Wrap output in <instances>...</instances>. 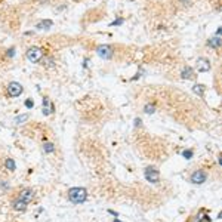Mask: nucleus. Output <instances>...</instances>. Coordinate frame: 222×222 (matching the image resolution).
Masks as SVG:
<instances>
[{
	"mask_svg": "<svg viewBox=\"0 0 222 222\" xmlns=\"http://www.w3.org/2000/svg\"><path fill=\"white\" fill-rule=\"evenodd\" d=\"M67 199H68L73 205L85 203L86 199H87V191H86V188H83V187H73L68 190Z\"/></svg>",
	"mask_w": 222,
	"mask_h": 222,
	"instance_id": "1",
	"label": "nucleus"
},
{
	"mask_svg": "<svg viewBox=\"0 0 222 222\" xmlns=\"http://www.w3.org/2000/svg\"><path fill=\"white\" fill-rule=\"evenodd\" d=\"M207 181V172L203 170V169H197L191 173L190 176V182L194 184V185H201Z\"/></svg>",
	"mask_w": 222,
	"mask_h": 222,
	"instance_id": "2",
	"label": "nucleus"
},
{
	"mask_svg": "<svg viewBox=\"0 0 222 222\" xmlns=\"http://www.w3.org/2000/svg\"><path fill=\"white\" fill-rule=\"evenodd\" d=\"M25 55H27V59L30 62H40L42 58H43V51L40 49L39 46H33V47H30L27 51Z\"/></svg>",
	"mask_w": 222,
	"mask_h": 222,
	"instance_id": "3",
	"label": "nucleus"
},
{
	"mask_svg": "<svg viewBox=\"0 0 222 222\" xmlns=\"http://www.w3.org/2000/svg\"><path fill=\"white\" fill-rule=\"evenodd\" d=\"M6 91H7V96L11 98H18L21 96V93L24 92V87L21 83H18V81H11L7 87H6Z\"/></svg>",
	"mask_w": 222,
	"mask_h": 222,
	"instance_id": "4",
	"label": "nucleus"
},
{
	"mask_svg": "<svg viewBox=\"0 0 222 222\" xmlns=\"http://www.w3.org/2000/svg\"><path fill=\"white\" fill-rule=\"evenodd\" d=\"M144 176H145V179H147L148 182H151V184H159L160 182V173L155 167H153V166H148L147 169L144 170Z\"/></svg>",
	"mask_w": 222,
	"mask_h": 222,
	"instance_id": "5",
	"label": "nucleus"
},
{
	"mask_svg": "<svg viewBox=\"0 0 222 222\" xmlns=\"http://www.w3.org/2000/svg\"><path fill=\"white\" fill-rule=\"evenodd\" d=\"M17 197L19 200L25 201V203H31V201L34 200V197H36V191L33 190V188H22V190L18 193Z\"/></svg>",
	"mask_w": 222,
	"mask_h": 222,
	"instance_id": "6",
	"label": "nucleus"
},
{
	"mask_svg": "<svg viewBox=\"0 0 222 222\" xmlns=\"http://www.w3.org/2000/svg\"><path fill=\"white\" fill-rule=\"evenodd\" d=\"M96 53L101 58H104V59H110V58L113 57V49L108 45H101V46H98Z\"/></svg>",
	"mask_w": 222,
	"mask_h": 222,
	"instance_id": "7",
	"label": "nucleus"
},
{
	"mask_svg": "<svg viewBox=\"0 0 222 222\" xmlns=\"http://www.w3.org/2000/svg\"><path fill=\"white\" fill-rule=\"evenodd\" d=\"M212 65H210V61L207 59V58H199L197 59V70H199L200 73H207V71H210Z\"/></svg>",
	"mask_w": 222,
	"mask_h": 222,
	"instance_id": "8",
	"label": "nucleus"
},
{
	"mask_svg": "<svg viewBox=\"0 0 222 222\" xmlns=\"http://www.w3.org/2000/svg\"><path fill=\"white\" fill-rule=\"evenodd\" d=\"M27 206H28V203H25V201H22V200H19L18 197L12 201V209H13L15 212H25L27 210Z\"/></svg>",
	"mask_w": 222,
	"mask_h": 222,
	"instance_id": "9",
	"label": "nucleus"
},
{
	"mask_svg": "<svg viewBox=\"0 0 222 222\" xmlns=\"http://www.w3.org/2000/svg\"><path fill=\"white\" fill-rule=\"evenodd\" d=\"M55 111V105L49 101V98H43V114L45 116H49Z\"/></svg>",
	"mask_w": 222,
	"mask_h": 222,
	"instance_id": "10",
	"label": "nucleus"
},
{
	"mask_svg": "<svg viewBox=\"0 0 222 222\" xmlns=\"http://www.w3.org/2000/svg\"><path fill=\"white\" fill-rule=\"evenodd\" d=\"M3 166H5V169H6L7 172H15V169H17L15 160L12 159V157H6V159H5V163H3Z\"/></svg>",
	"mask_w": 222,
	"mask_h": 222,
	"instance_id": "11",
	"label": "nucleus"
},
{
	"mask_svg": "<svg viewBox=\"0 0 222 222\" xmlns=\"http://www.w3.org/2000/svg\"><path fill=\"white\" fill-rule=\"evenodd\" d=\"M181 77L184 80H193L194 79V71L191 67H184V70L181 71Z\"/></svg>",
	"mask_w": 222,
	"mask_h": 222,
	"instance_id": "12",
	"label": "nucleus"
},
{
	"mask_svg": "<svg viewBox=\"0 0 222 222\" xmlns=\"http://www.w3.org/2000/svg\"><path fill=\"white\" fill-rule=\"evenodd\" d=\"M207 45L210 46V47H213V49H219L222 45V40L219 36H215V37H212V39L207 40Z\"/></svg>",
	"mask_w": 222,
	"mask_h": 222,
	"instance_id": "13",
	"label": "nucleus"
},
{
	"mask_svg": "<svg viewBox=\"0 0 222 222\" xmlns=\"http://www.w3.org/2000/svg\"><path fill=\"white\" fill-rule=\"evenodd\" d=\"M55 151H57V147H55L53 142H47V141H46V142L43 144V153L52 154V153H55Z\"/></svg>",
	"mask_w": 222,
	"mask_h": 222,
	"instance_id": "14",
	"label": "nucleus"
},
{
	"mask_svg": "<svg viewBox=\"0 0 222 222\" xmlns=\"http://www.w3.org/2000/svg\"><path fill=\"white\" fill-rule=\"evenodd\" d=\"M40 62H42V65H43V67H46V68H53V67H55V61H53V58H52V57L43 58Z\"/></svg>",
	"mask_w": 222,
	"mask_h": 222,
	"instance_id": "15",
	"label": "nucleus"
},
{
	"mask_svg": "<svg viewBox=\"0 0 222 222\" xmlns=\"http://www.w3.org/2000/svg\"><path fill=\"white\" fill-rule=\"evenodd\" d=\"M53 25V21H51V19H45V21H40L39 24H37V27L36 28L39 30H49Z\"/></svg>",
	"mask_w": 222,
	"mask_h": 222,
	"instance_id": "16",
	"label": "nucleus"
},
{
	"mask_svg": "<svg viewBox=\"0 0 222 222\" xmlns=\"http://www.w3.org/2000/svg\"><path fill=\"white\" fill-rule=\"evenodd\" d=\"M193 91L195 92L197 95L203 96V92H205V86H203V85H194V86H193Z\"/></svg>",
	"mask_w": 222,
	"mask_h": 222,
	"instance_id": "17",
	"label": "nucleus"
},
{
	"mask_svg": "<svg viewBox=\"0 0 222 222\" xmlns=\"http://www.w3.org/2000/svg\"><path fill=\"white\" fill-rule=\"evenodd\" d=\"M30 119V114H22V116H18L17 119H15V123L17 125H21V123H24L25 120Z\"/></svg>",
	"mask_w": 222,
	"mask_h": 222,
	"instance_id": "18",
	"label": "nucleus"
},
{
	"mask_svg": "<svg viewBox=\"0 0 222 222\" xmlns=\"http://www.w3.org/2000/svg\"><path fill=\"white\" fill-rule=\"evenodd\" d=\"M144 110H145V113L147 114H153L154 111H155V107H154L153 104H147V105L144 107Z\"/></svg>",
	"mask_w": 222,
	"mask_h": 222,
	"instance_id": "19",
	"label": "nucleus"
},
{
	"mask_svg": "<svg viewBox=\"0 0 222 222\" xmlns=\"http://www.w3.org/2000/svg\"><path fill=\"white\" fill-rule=\"evenodd\" d=\"M193 150H185V151H184L182 153V155L184 157H185V159H191V157H193Z\"/></svg>",
	"mask_w": 222,
	"mask_h": 222,
	"instance_id": "20",
	"label": "nucleus"
},
{
	"mask_svg": "<svg viewBox=\"0 0 222 222\" xmlns=\"http://www.w3.org/2000/svg\"><path fill=\"white\" fill-rule=\"evenodd\" d=\"M25 107H27V108H33V107H34V101H33L31 98H28V99L25 101Z\"/></svg>",
	"mask_w": 222,
	"mask_h": 222,
	"instance_id": "21",
	"label": "nucleus"
},
{
	"mask_svg": "<svg viewBox=\"0 0 222 222\" xmlns=\"http://www.w3.org/2000/svg\"><path fill=\"white\" fill-rule=\"evenodd\" d=\"M13 55H15V47H11V49H7V51H6V57L7 58H12Z\"/></svg>",
	"mask_w": 222,
	"mask_h": 222,
	"instance_id": "22",
	"label": "nucleus"
},
{
	"mask_svg": "<svg viewBox=\"0 0 222 222\" xmlns=\"http://www.w3.org/2000/svg\"><path fill=\"white\" fill-rule=\"evenodd\" d=\"M123 22H125V19H123V18H119V19L113 21V22H111V25H121Z\"/></svg>",
	"mask_w": 222,
	"mask_h": 222,
	"instance_id": "23",
	"label": "nucleus"
},
{
	"mask_svg": "<svg viewBox=\"0 0 222 222\" xmlns=\"http://www.w3.org/2000/svg\"><path fill=\"white\" fill-rule=\"evenodd\" d=\"M135 126H141V119H135Z\"/></svg>",
	"mask_w": 222,
	"mask_h": 222,
	"instance_id": "24",
	"label": "nucleus"
},
{
	"mask_svg": "<svg viewBox=\"0 0 222 222\" xmlns=\"http://www.w3.org/2000/svg\"><path fill=\"white\" fill-rule=\"evenodd\" d=\"M179 2H181L182 5H188V3H190V0H179Z\"/></svg>",
	"mask_w": 222,
	"mask_h": 222,
	"instance_id": "25",
	"label": "nucleus"
},
{
	"mask_svg": "<svg viewBox=\"0 0 222 222\" xmlns=\"http://www.w3.org/2000/svg\"><path fill=\"white\" fill-rule=\"evenodd\" d=\"M114 222H121V221H119V219H117V218H114Z\"/></svg>",
	"mask_w": 222,
	"mask_h": 222,
	"instance_id": "26",
	"label": "nucleus"
},
{
	"mask_svg": "<svg viewBox=\"0 0 222 222\" xmlns=\"http://www.w3.org/2000/svg\"><path fill=\"white\" fill-rule=\"evenodd\" d=\"M43 2H47V0H40V3H43Z\"/></svg>",
	"mask_w": 222,
	"mask_h": 222,
	"instance_id": "27",
	"label": "nucleus"
}]
</instances>
